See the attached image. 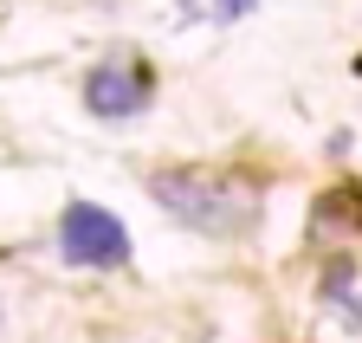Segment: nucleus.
I'll return each mask as SVG.
<instances>
[{
    "label": "nucleus",
    "instance_id": "39448f33",
    "mask_svg": "<svg viewBox=\"0 0 362 343\" xmlns=\"http://www.w3.org/2000/svg\"><path fill=\"white\" fill-rule=\"evenodd\" d=\"M252 0H214V20H246Z\"/></svg>",
    "mask_w": 362,
    "mask_h": 343
},
{
    "label": "nucleus",
    "instance_id": "f257e3e1",
    "mask_svg": "<svg viewBox=\"0 0 362 343\" xmlns=\"http://www.w3.org/2000/svg\"><path fill=\"white\" fill-rule=\"evenodd\" d=\"M149 194L175 214V221H188L201 233H220L233 240L259 221V194L240 182V175H194V168H168V175L149 182Z\"/></svg>",
    "mask_w": 362,
    "mask_h": 343
},
{
    "label": "nucleus",
    "instance_id": "7ed1b4c3",
    "mask_svg": "<svg viewBox=\"0 0 362 343\" xmlns=\"http://www.w3.org/2000/svg\"><path fill=\"white\" fill-rule=\"evenodd\" d=\"M156 98V71L143 59H104L98 71L84 78V110L104 117V123H123V117H143Z\"/></svg>",
    "mask_w": 362,
    "mask_h": 343
},
{
    "label": "nucleus",
    "instance_id": "20e7f679",
    "mask_svg": "<svg viewBox=\"0 0 362 343\" xmlns=\"http://www.w3.org/2000/svg\"><path fill=\"white\" fill-rule=\"evenodd\" d=\"M330 298L343 305V318H349V324L362 330V291H349V285H337V279H330Z\"/></svg>",
    "mask_w": 362,
    "mask_h": 343
},
{
    "label": "nucleus",
    "instance_id": "f03ea898",
    "mask_svg": "<svg viewBox=\"0 0 362 343\" xmlns=\"http://www.w3.org/2000/svg\"><path fill=\"white\" fill-rule=\"evenodd\" d=\"M59 260L65 266H90V272H117L129 266V233L110 207L98 201H71L59 214Z\"/></svg>",
    "mask_w": 362,
    "mask_h": 343
}]
</instances>
